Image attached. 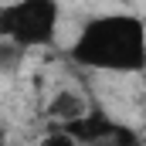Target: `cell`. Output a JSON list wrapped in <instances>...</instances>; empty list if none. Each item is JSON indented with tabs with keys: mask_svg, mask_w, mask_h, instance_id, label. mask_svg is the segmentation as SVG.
<instances>
[{
	"mask_svg": "<svg viewBox=\"0 0 146 146\" xmlns=\"http://www.w3.org/2000/svg\"><path fill=\"white\" fill-rule=\"evenodd\" d=\"M72 61L92 72L136 75L146 68V24L133 14L92 17L72 41Z\"/></svg>",
	"mask_w": 146,
	"mask_h": 146,
	"instance_id": "cell-1",
	"label": "cell"
},
{
	"mask_svg": "<svg viewBox=\"0 0 146 146\" xmlns=\"http://www.w3.org/2000/svg\"><path fill=\"white\" fill-rule=\"evenodd\" d=\"M58 0H14L0 7V37L21 44L24 51L48 48L58 37Z\"/></svg>",
	"mask_w": 146,
	"mask_h": 146,
	"instance_id": "cell-2",
	"label": "cell"
},
{
	"mask_svg": "<svg viewBox=\"0 0 146 146\" xmlns=\"http://www.w3.org/2000/svg\"><path fill=\"white\" fill-rule=\"evenodd\" d=\"M72 136L82 139V146H143V139L129 129V126H122V122H115L109 119L106 112H85L82 119H75L65 126Z\"/></svg>",
	"mask_w": 146,
	"mask_h": 146,
	"instance_id": "cell-3",
	"label": "cell"
},
{
	"mask_svg": "<svg viewBox=\"0 0 146 146\" xmlns=\"http://www.w3.org/2000/svg\"><path fill=\"white\" fill-rule=\"evenodd\" d=\"M85 112H88L85 99H82L78 92H72V88H61V92L48 102V115L58 119L61 126H68V122H75V119H82Z\"/></svg>",
	"mask_w": 146,
	"mask_h": 146,
	"instance_id": "cell-4",
	"label": "cell"
},
{
	"mask_svg": "<svg viewBox=\"0 0 146 146\" xmlns=\"http://www.w3.org/2000/svg\"><path fill=\"white\" fill-rule=\"evenodd\" d=\"M21 65H24V48L0 37V75H14Z\"/></svg>",
	"mask_w": 146,
	"mask_h": 146,
	"instance_id": "cell-5",
	"label": "cell"
},
{
	"mask_svg": "<svg viewBox=\"0 0 146 146\" xmlns=\"http://www.w3.org/2000/svg\"><path fill=\"white\" fill-rule=\"evenodd\" d=\"M41 146H82V139H78V136H72V133L61 126V129L44 133V136H41Z\"/></svg>",
	"mask_w": 146,
	"mask_h": 146,
	"instance_id": "cell-6",
	"label": "cell"
}]
</instances>
